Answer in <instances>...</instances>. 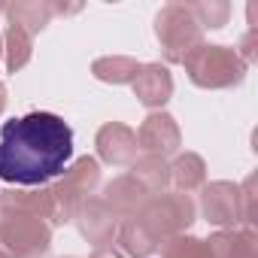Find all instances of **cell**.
<instances>
[{"instance_id": "cell-3", "label": "cell", "mask_w": 258, "mask_h": 258, "mask_svg": "<svg viewBox=\"0 0 258 258\" xmlns=\"http://www.w3.org/2000/svg\"><path fill=\"white\" fill-rule=\"evenodd\" d=\"M155 37H158L164 61L167 64H182L204 43V28L191 16L188 4H167L155 16Z\"/></svg>"}, {"instance_id": "cell-25", "label": "cell", "mask_w": 258, "mask_h": 258, "mask_svg": "<svg viewBox=\"0 0 258 258\" xmlns=\"http://www.w3.org/2000/svg\"><path fill=\"white\" fill-rule=\"evenodd\" d=\"M0 58H4V37H0Z\"/></svg>"}, {"instance_id": "cell-24", "label": "cell", "mask_w": 258, "mask_h": 258, "mask_svg": "<svg viewBox=\"0 0 258 258\" xmlns=\"http://www.w3.org/2000/svg\"><path fill=\"white\" fill-rule=\"evenodd\" d=\"M7 103H10V91H7V85H4V82H0V115H4Z\"/></svg>"}, {"instance_id": "cell-5", "label": "cell", "mask_w": 258, "mask_h": 258, "mask_svg": "<svg viewBox=\"0 0 258 258\" xmlns=\"http://www.w3.org/2000/svg\"><path fill=\"white\" fill-rule=\"evenodd\" d=\"M52 246V228L37 216L0 213V258H40Z\"/></svg>"}, {"instance_id": "cell-15", "label": "cell", "mask_w": 258, "mask_h": 258, "mask_svg": "<svg viewBox=\"0 0 258 258\" xmlns=\"http://www.w3.org/2000/svg\"><path fill=\"white\" fill-rule=\"evenodd\" d=\"M4 13H7L10 25H16V28L28 31L31 37H34V34H40V31L52 22V16H55V10H52L49 0H19V4L4 7Z\"/></svg>"}, {"instance_id": "cell-10", "label": "cell", "mask_w": 258, "mask_h": 258, "mask_svg": "<svg viewBox=\"0 0 258 258\" xmlns=\"http://www.w3.org/2000/svg\"><path fill=\"white\" fill-rule=\"evenodd\" d=\"M94 146H97V158L103 164L131 167L137 161V134L121 121H106L94 137Z\"/></svg>"}, {"instance_id": "cell-18", "label": "cell", "mask_w": 258, "mask_h": 258, "mask_svg": "<svg viewBox=\"0 0 258 258\" xmlns=\"http://www.w3.org/2000/svg\"><path fill=\"white\" fill-rule=\"evenodd\" d=\"M131 176L146 188V191H164L170 185V164L167 158L158 155H143L131 164Z\"/></svg>"}, {"instance_id": "cell-26", "label": "cell", "mask_w": 258, "mask_h": 258, "mask_svg": "<svg viewBox=\"0 0 258 258\" xmlns=\"http://www.w3.org/2000/svg\"><path fill=\"white\" fill-rule=\"evenodd\" d=\"M0 10H4V7H0Z\"/></svg>"}, {"instance_id": "cell-12", "label": "cell", "mask_w": 258, "mask_h": 258, "mask_svg": "<svg viewBox=\"0 0 258 258\" xmlns=\"http://www.w3.org/2000/svg\"><path fill=\"white\" fill-rule=\"evenodd\" d=\"M146 201H149V191L131 173H127V176H115L103 188V204L115 213V219H134L143 210Z\"/></svg>"}, {"instance_id": "cell-8", "label": "cell", "mask_w": 258, "mask_h": 258, "mask_svg": "<svg viewBox=\"0 0 258 258\" xmlns=\"http://www.w3.org/2000/svg\"><path fill=\"white\" fill-rule=\"evenodd\" d=\"M201 213L210 225H219L222 231L240 225V188L228 179H216V182L204 185Z\"/></svg>"}, {"instance_id": "cell-22", "label": "cell", "mask_w": 258, "mask_h": 258, "mask_svg": "<svg viewBox=\"0 0 258 258\" xmlns=\"http://www.w3.org/2000/svg\"><path fill=\"white\" fill-rule=\"evenodd\" d=\"M240 188V222L243 228H255L258 216H255V176H246Z\"/></svg>"}, {"instance_id": "cell-17", "label": "cell", "mask_w": 258, "mask_h": 258, "mask_svg": "<svg viewBox=\"0 0 258 258\" xmlns=\"http://www.w3.org/2000/svg\"><path fill=\"white\" fill-rule=\"evenodd\" d=\"M137 70H140V61L137 58H127V55H106V58H97L91 64L94 79L109 82V85H127V82H134Z\"/></svg>"}, {"instance_id": "cell-13", "label": "cell", "mask_w": 258, "mask_h": 258, "mask_svg": "<svg viewBox=\"0 0 258 258\" xmlns=\"http://www.w3.org/2000/svg\"><path fill=\"white\" fill-rule=\"evenodd\" d=\"M204 243H207V258H258L255 228H225Z\"/></svg>"}, {"instance_id": "cell-9", "label": "cell", "mask_w": 258, "mask_h": 258, "mask_svg": "<svg viewBox=\"0 0 258 258\" xmlns=\"http://www.w3.org/2000/svg\"><path fill=\"white\" fill-rule=\"evenodd\" d=\"M73 222H76L79 234H82L88 243H94V249H97V246H109L112 237H115V228H118V219H115V213L103 204V198H85V201L76 207Z\"/></svg>"}, {"instance_id": "cell-23", "label": "cell", "mask_w": 258, "mask_h": 258, "mask_svg": "<svg viewBox=\"0 0 258 258\" xmlns=\"http://www.w3.org/2000/svg\"><path fill=\"white\" fill-rule=\"evenodd\" d=\"M91 258H124V255H121V252L109 243V246H97V249L91 252Z\"/></svg>"}, {"instance_id": "cell-7", "label": "cell", "mask_w": 258, "mask_h": 258, "mask_svg": "<svg viewBox=\"0 0 258 258\" xmlns=\"http://www.w3.org/2000/svg\"><path fill=\"white\" fill-rule=\"evenodd\" d=\"M137 134V149H143L146 155H158V158H167V155H176L179 146H182V131L170 112L158 109V112H149L140 124Z\"/></svg>"}, {"instance_id": "cell-6", "label": "cell", "mask_w": 258, "mask_h": 258, "mask_svg": "<svg viewBox=\"0 0 258 258\" xmlns=\"http://www.w3.org/2000/svg\"><path fill=\"white\" fill-rule=\"evenodd\" d=\"M97 185H100V161L91 158V155L76 158V161L61 173V179L49 185V188H52V198H55V207H58L61 225L73 222L76 207H79L85 198H91Z\"/></svg>"}, {"instance_id": "cell-4", "label": "cell", "mask_w": 258, "mask_h": 258, "mask_svg": "<svg viewBox=\"0 0 258 258\" xmlns=\"http://www.w3.org/2000/svg\"><path fill=\"white\" fill-rule=\"evenodd\" d=\"M195 216H198V207H195V201L188 195H182V191H158L143 204V210L134 219H140L155 240H170V237L185 234L195 225Z\"/></svg>"}, {"instance_id": "cell-11", "label": "cell", "mask_w": 258, "mask_h": 258, "mask_svg": "<svg viewBox=\"0 0 258 258\" xmlns=\"http://www.w3.org/2000/svg\"><path fill=\"white\" fill-rule=\"evenodd\" d=\"M134 97L149 106L152 112H158L170 97H173V76L167 70V64L152 61V64H140L137 76H134Z\"/></svg>"}, {"instance_id": "cell-20", "label": "cell", "mask_w": 258, "mask_h": 258, "mask_svg": "<svg viewBox=\"0 0 258 258\" xmlns=\"http://www.w3.org/2000/svg\"><path fill=\"white\" fill-rule=\"evenodd\" d=\"M191 16L198 19L201 28H225L228 25V16H231V7L225 4V0H201V4H188Z\"/></svg>"}, {"instance_id": "cell-14", "label": "cell", "mask_w": 258, "mask_h": 258, "mask_svg": "<svg viewBox=\"0 0 258 258\" xmlns=\"http://www.w3.org/2000/svg\"><path fill=\"white\" fill-rule=\"evenodd\" d=\"M115 246L124 258H149L158 249V240L149 234V228L140 219H124L115 228Z\"/></svg>"}, {"instance_id": "cell-2", "label": "cell", "mask_w": 258, "mask_h": 258, "mask_svg": "<svg viewBox=\"0 0 258 258\" xmlns=\"http://www.w3.org/2000/svg\"><path fill=\"white\" fill-rule=\"evenodd\" d=\"M188 79L198 88L207 91H219V88H234L246 79V61L240 58L237 49L228 46H210L201 43L185 61H182Z\"/></svg>"}, {"instance_id": "cell-1", "label": "cell", "mask_w": 258, "mask_h": 258, "mask_svg": "<svg viewBox=\"0 0 258 258\" xmlns=\"http://www.w3.org/2000/svg\"><path fill=\"white\" fill-rule=\"evenodd\" d=\"M73 158V127L55 112H28L0 127V179L40 188Z\"/></svg>"}, {"instance_id": "cell-21", "label": "cell", "mask_w": 258, "mask_h": 258, "mask_svg": "<svg viewBox=\"0 0 258 258\" xmlns=\"http://www.w3.org/2000/svg\"><path fill=\"white\" fill-rule=\"evenodd\" d=\"M161 258H207V243L191 234L161 240Z\"/></svg>"}, {"instance_id": "cell-16", "label": "cell", "mask_w": 258, "mask_h": 258, "mask_svg": "<svg viewBox=\"0 0 258 258\" xmlns=\"http://www.w3.org/2000/svg\"><path fill=\"white\" fill-rule=\"evenodd\" d=\"M170 182L176 185V191L188 195V191H198L207 185V164L198 152H182L173 158L170 164Z\"/></svg>"}, {"instance_id": "cell-19", "label": "cell", "mask_w": 258, "mask_h": 258, "mask_svg": "<svg viewBox=\"0 0 258 258\" xmlns=\"http://www.w3.org/2000/svg\"><path fill=\"white\" fill-rule=\"evenodd\" d=\"M4 52H7V70L10 73H19L31 55H34V37L16 25H7V34H4Z\"/></svg>"}]
</instances>
